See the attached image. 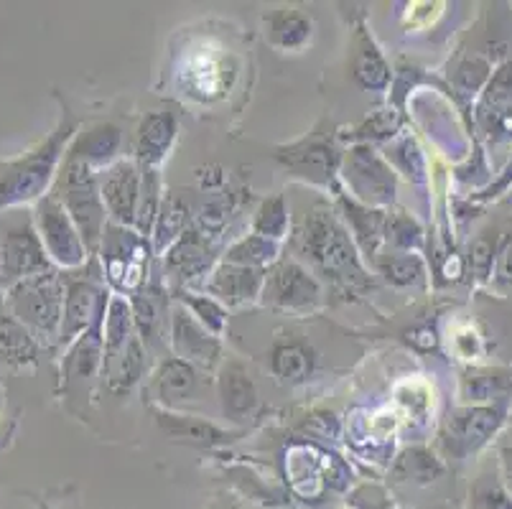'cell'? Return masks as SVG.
Segmentation results:
<instances>
[{
	"label": "cell",
	"instance_id": "7a4b0ae2",
	"mask_svg": "<svg viewBox=\"0 0 512 509\" xmlns=\"http://www.w3.org/2000/svg\"><path fill=\"white\" fill-rule=\"evenodd\" d=\"M62 207L67 209L72 222L77 224L79 235L85 240L87 250L97 252L102 245V237L107 230V209L100 194V179L90 163L79 158L64 156L62 168H59L54 191Z\"/></svg>",
	"mask_w": 512,
	"mask_h": 509
},
{
	"label": "cell",
	"instance_id": "7c38bea8",
	"mask_svg": "<svg viewBox=\"0 0 512 509\" xmlns=\"http://www.w3.org/2000/svg\"><path fill=\"white\" fill-rule=\"evenodd\" d=\"M107 214L120 227H136L143 194V171L133 161H115L100 179Z\"/></svg>",
	"mask_w": 512,
	"mask_h": 509
},
{
	"label": "cell",
	"instance_id": "60d3db41",
	"mask_svg": "<svg viewBox=\"0 0 512 509\" xmlns=\"http://www.w3.org/2000/svg\"><path fill=\"white\" fill-rule=\"evenodd\" d=\"M469 263H472L474 273L479 278H487L492 270V263H495V245L487 237H479L472 245V250H469Z\"/></svg>",
	"mask_w": 512,
	"mask_h": 509
},
{
	"label": "cell",
	"instance_id": "52a82bcc",
	"mask_svg": "<svg viewBox=\"0 0 512 509\" xmlns=\"http://www.w3.org/2000/svg\"><path fill=\"white\" fill-rule=\"evenodd\" d=\"M0 265H3V286L34 275H44L54 270V263L46 255L39 230L31 219H18L0 230Z\"/></svg>",
	"mask_w": 512,
	"mask_h": 509
},
{
	"label": "cell",
	"instance_id": "e0dca14e",
	"mask_svg": "<svg viewBox=\"0 0 512 509\" xmlns=\"http://www.w3.org/2000/svg\"><path fill=\"white\" fill-rule=\"evenodd\" d=\"M179 123L174 112H151L138 128L136 158L143 171H158L176 143Z\"/></svg>",
	"mask_w": 512,
	"mask_h": 509
},
{
	"label": "cell",
	"instance_id": "836d02e7",
	"mask_svg": "<svg viewBox=\"0 0 512 509\" xmlns=\"http://www.w3.org/2000/svg\"><path fill=\"white\" fill-rule=\"evenodd\" d=\"M288 227H291V214H288L286 196L276 194L263 199L253 219L255 235H263L268 237V240L281 242L283 237L288 235Z\"/></svg>",
	"mask_w": 512,
	"mask_h": 509
},
{
	"label": "cell",
	"instance_id": "b9f144b4",
	"mask_svg": "<svg viewBox=\"0 0 512 509\" xmlns=\"http://www.w3.org/2000/svg\"><path fill=\"white\" fill-rule=\"evenodd\" d=\"M352 507L355 509H398L388 499V494L380 492L375 487H360L355 494H352Z\"/></svg>",
	"mask_w": 512,
	"mask_h": 509
},
{
	"label": "cell",
	"instance_id": "d4e9b609",
	"mask_svg": "<svg viewBox=\"0 0 512 509\" xmlns=\"http://www.w3.org/2000/svg\"><path fill=\"white\" fill-rule=\"evenodd\" d=\"M314 36V21L301 11H276L268 16V41L281 51H299Z\"/></svg>",
	"mask_w": 512,
	"mask_h": 509
},
{
	"label": "cell",
	"instance_id": "ab89813d",
	"mask_svg": "<svg viewBox=\"0 0 512 509\" xmlns=\"http://www.w3.org/2000/svg\"><path fill=\"white\" fill-rule=\"evenodd\" d=\"M484 77H487V64H484L482 59H477V56H472V59H464L462 67L456 69V74H454L456 84H459L464 92L477 90Z\"/></svg>",
	"mask_w": 512,
	"mask_h": 509
},
{
	"label": "cell",
	"instance_id": "7402d4cb",
	"mask_svg": "<svg viewBox=\"0 0 512 509\" xmlns=\"http://www.w3.org/2000/svg\"><path fill=\"white\" fill-rule=\"evenodd\" d=\"M212 265V247L199 232L186 230L166 252V268L179 280H192Z\"/></svg>",
	"mask_w": 512,
	"mask_h": 509
},
{
	"label": "cell",
	"instance_id": "2e32d148",
	"mask_svg": "<svg viewBox=\"0 0 512 509\" xmlns=\"http://www.w3.org/2000/svg\"><path fill=\"white\" fill-rule=\"evenodd\" d=\"M276 158L286 168L296 171V176H304L309 181L332 184V176L337 171V156H334L332 143L321 135H311L286 151H278Z\"/></svg>",
	"mask_w": 512,
	"mask_h": 509
},
{
	"label": "cell",
	"instance_id": "4fadbf2b",
	"mask_svg": "<svg viewBox=\"0 0 512 509\" xmlns=\"http://www.w3.org/2000/svg\"><path fill=\"white\" fill-rule=\"evenodd\" d=\"M107 301H110V293L97 286L95 280H67V298H64L62 329H59L57 342L72 344L77 336L85 334L102 314Z\"/></svg>",
	"mask_w": 512,
	"mask_h": 509
},
{
	"label": "cell",
	"instance_id": "44dd1931",
	"mask_svg": "<svg viewBox=\"0 0 512 509\" xmlns=\"http://www.w3.org/2000/svg\"><path fill=\"white\" fill-rule=\"evenodd\" d=\"M339 209L347 219L349 230L355 235V245L365 252L367 258H375L377 247L385 240V227H388V214L383 209H372L365 204L349 202L347 196H339Z\"/></svg>",
	"mask_w": 512,
	"mask_h": 509
},
{
	"label": "cell",
	"instance_id": "9c48e42d",
	"mask_svg": "<svg viewBox=\"0 0 512 509\" xmlns=\"http://www.w3.org/2000/svg\"><path fill=\"white\" fill-rule=\"evenodd\" d=\"M260 301L281 311L306 314L321 303V283L296 260H278L265 270Z\"/></svg>",
	"mask_w": 512,
	"mask_h": 509
},
{
	"label": "cell",
	"instance_id": "cb8c5ba5",
	"mask_svg": "<svg viewBox=\"0 0 512 509\" xmlns=\"http://www.w3.org/2000/svg\"><path fill=\"white\" fill-rule=\"evenodd\" d=\"M39 359V342L26 326L13 316L0 314V364L29 367Z\"/></svg>",
	"mask_w": 512,
	"mask_h": 509
},
{
	"label": "cell",
	"instance_id": "f35d334b",
	"mask_svg": "<svg viewBox=\"0 0 512 509\" xmlns=\"http://www.w3.org/2000/svg\"><path fill=\"white\" fill-rule=\"evenodd\" d=\"M512 105V64H502L495 72V77L487 84V92H484L482 112H487L492 107V112H502Z\"/></svg>",
	"mask_w": 512,
	"mask_h": 509
},
{
	"label": "cell",
	"instance_id": "ffe728a7",
	"mask_svg": "<svg viewBox=\"0 0 512 509\" xmlns=\"http://www.w3.org/2000/svg\"><path fill=\"white\" fill-rule=\"evenodd\" d=\"M156 420L166 436L176 438V441L194 443V446H222V443L235 438L232 433L222 431L220 426H214V423L204 418H197V415H181L174 413V410L158 408Z\"/></svg>",
	"mask_w": 512,
	"mask_h": 509
},
{
	"label": "cell",
	"instance_id": "83f0119b",
	"mask_svg": "<svg viewBox=\"0 0 512 509\" xmlns=\"http://www.w3.org/2000/svg\"><path fill=\"white\" fill-rule=\"evenodd\" d=\"M186 219L189 209L176 194L161 196L156 224H153V250L164 252V247H171L186 232Z\"/></svg>",
	"mask_w": 512,
	"mask_h": 509
},
{
	"label": "cell",
	"instance_id": "ba28073f",
	"mask_svg": "<svg viewBox=\"0 0 512 509\" xmlns=\"http://www.w3.org/2000/svg\"><path fill=\"white\" fill-rule=\"evenodd\" d=\"M502 423H505L502 405H474V408L469 405L454 410L441 431V448L451 459H469L500 431Z\"/></svg>",
	"mask_w": 512,
	"mask_h": 509
},
{
	"label": "cell",
	"instance_id": "3957f363",
	"mask_svg": "<svg viewBox=\"0 0 512 509\" xmlns=\"http://www.w3.org/2000/svg\"><path fill=\"white\" fill-rule=\"evenodd\" d=\"M74 120L64 115L59 128L41 143L36 151L26 153L21 161L8 168V174L0 179V209L18 207L44 199L46 189L57 176V166L64 156V146L74 135Z\"/></svg>",
	"mask_w": 512,
	"mask_h": 509
},
{
	"label": "cell",
	"instance_id": "4dcf8cb0",
	"mask_svg": "<svg viewBox=\"0 0 512 509\" xmlns=\"http://www.w3.org/2000/svg\"><path fill=\"white\" fill-rule=\"evenodd\" d=\"M393 474L398 476L400 482L428 484L444 474V464H441V461L428 451V448L416 446V448H406V451L398 456V464H395Z\"/></svg>",
	"mask_w": 512,
	"mask_h": 509
},
{
	"label": "cell",
	"instance_id": "603a6c76",
	"mask_svg": "<svg viewBox=\"0 0 512 509\" xmlns=\"http://www.w3.org/2000/svg\"><path fill=\"white\" fill-rule=\"evenodd\" d=\"M120 148H123V133L115 125H97L90 133H82L74 140V146L69 148L67 156L90 163L92 168H110L118 158Z\"/></svg>",
	"mask_w": 512,
	"mask_h": 509
},
{
	"label": "cell",
	"instance_id": "9a60e30c",
	"mask_svg": "<svg viewBox=\"0 0 512 509\" xmlns=\"http://www.w3.org/2000/svg\"><path fill=\"white\" fill-rule=\"evenodd\" d=\"M197 390L199 370L194 364L184 362L179 357H169L158 364L151 377V385H148V392L153 395V400L161 403V408L166 410H174L176 405L186 403V400H194Z\"/></svg>",
	"mask_w": 512,
	"mask_h": 509
},
{
	"label": "cell",
	"instance_id": "ee69618b",
	"mask_svg": "<svg viewBox=\"0 0 512 509\" xmlns=\"http://www.w3.org/2000/svg\"><path fill=\"white\" fill-rule=\"evenodd\" d=\"M510 184H512V163H510V166H507L505 176H502V179L497 181L495 186H490V189L484 191L482 199H495V196H500V191H502V189H507V186H510Z\"/></svg>",
	"mask_w": 512,
	"mask_h": 509
},
{
	"label": "cell",
	"instance_id": "8d00e7d4",
	"mask_svg": "<svg viewBox=\"0 0 512 509\" xmlns=\"http://www.w3.org/2000/svg\"><path fill=\"white\" fill-rule=\"evenodd\" d=\"M472 507L474 509H512V497L505 489L500 476L487 474L479 476L472 489Z\"/></svg>",
	"mask_w": 512,
	"mask_h": 509
},
{
	"label": "cell",
	"instance_id": "d6a6232c",
	"mask_svg": "<svg viewBox=\"0 0 512 509\" xmlns=\"http://www.w3.org/2000/svg\"><path fill=\"white\" fill-rule=\"evenodd\" d=\"M377 273L388 280L390 286L395 288H411L416 283H421L426 268H423V260L413 252H395V255H385V258L375 260Z\"/></svg>",
	"mask_w": 512,
	"mask_h": 509
},
{
	"label": "cell",
	"instance_id": "f546056e",
	"mask_svg": "<svg viewBox=\"0 0 512 509\" xmlns=\"http://www.w3.org/2000/svg\"><path fill=\"white\" fill-rule=\"evenodd\" d=\"M130 311H133V321H136V331L143 339V344L153 342L164 326V311L166 301L164 293H153L148 288H143L141 293L130 296Z\"/></svg>",
	"mask_w": 512,
	"mask_h": 509
},
{
	"label": "cell",
	"instance_id": "e575fe53",
	"mask_svg": "<svg viewBox=\"0 0 512 509\" xmlns=\"http://www.w3.org/2000/svg\"><path fill=\"white\" fill-rule=\"evenodd\" d=\"M512 387V380L502 370H469L462 377L464 400H492L502 398Z\"/></svg>",
	"mask_w": 512,
	"mask_h": 509
},
{
	"label": "cell",
	"instance_id": "7bdbcfd3",
	"mask_svg": "<svg viewBox=\"0 0 512 509\" xmlns=\"http://www.w3.org/2000/svg\"><path fill=\"white\" fill-rule=\"evenodd\" d=\"M500 456H502V484H505V489L512 497V448L510 446L502 448Z\"/></svg>",
	"mask_w": 512,
	"mask_h": 509
},
{
	"label": "cell",
	"instance_id": "8fae6325",
	"mask_svg": "<svg viewBox=\"0 0 512 509\" xmlns=\"http://www.w3.org/2000/svg\"><path fill=\"white\" fill-rule=\"evenodd\" d=\"M169 344L174 357L194 364L197 370L212 372L222 359L220 336L204 329L184 306H176L169 319Z\"/></svg>",
	"mask_w": 512,
	"mask_h": 509
},
{
	"label": "cell",
	"instance_id": "8992f818",
	"mask_svg": "<svg viewBox=\"0 0 512 509\" xmlns=\"http://www.w3.org/2000/svg\"><path fill=\"white\" fill-rule=\"evenodd\" d=\"M34 224L51 263L64 270L79 268V265L87 263L90 250H87L77 224L72 222V217H69V212L62 207L57 196L46 194L44 199L36 202Z\"/></svg>",
	"mask_w": 512,
	"mask_h": 509
},
{
	"label": "cell",
	"instance_id": "f1b7e54d",
	"mask_svg": "<svg viewBox=\"0 0 512 509\" xmlns=\"http://www.w3.org/2000/svg\"><path fill=\"white\" fill-rule=\"evenodd\" d=\"M278 252H281V242L268 240L263 235H248L237 240L235 245L227 250L225 263L245 265V268H258L268 270L271 265L278 263Z\"/></svg>",
	"mask_w": 512,
	"mask_h": 509
},
{
	"label": "cell",
	"instance_id": "bcb514c9",
	"mask_svg": "<svg viewBox=\"0 0 512 509\" xmlns=\"http://www.w3.org/2000/svg\"><path fill=\"white\" fill-rule=\"evenodd\" d=\"M0 286H3V265H0Z\"/></svg>",
	"mask_w": 512,
	"mask_h": 509
},
{
	"label": "cell",
	"instance_id": "4316f807",
	"mask_svg": "<svg viewBox=\"0 0 512 509\" xmlns=\"http://www.w3.org/2000/svg\"><path fill=\"white\" fill-rule=\"evenodd\" d=\"M143 372H146V349H143V339L136 334L123 352V357L102 377L107 380V390L113 395H128L143 380Z\"/></svg>",
	"mask_w": 512,
	"mask_h": 509
},
{
	"label": "cell",
	"instance_id": "f6af8a7d",
	"mask_svg": "<svg viewBox=\"0 0 512 509\" xmlns=\"http://www.w3.org/2000/svg\"><path fill=\"white\" fill-rule=\"evenodd\" d=\"M3 405H6V392L0 387V413H3Z\"/></svg>",
	"mask_w": 512,
	"mask_h": 509
},
{
	"label": "cell",
	"instance_id": "1f68e13d",
	"mask_svg": "<svg viewBox=\"0 0 512 509\" xmlns=\"http://www.w3.org/2000/svg\"><path fill=\"white\" fill-rule=\"evenodd\" d=\"M355 77L365 90H385L390 82V72L383 54L377 51V46L367 36H360V44H357Z\"/></svg>",
	"mask_w": 512,
	"mask_h": 509
},
{
	"label": "cell",
	"instance_id": "484cf974",
	"mask_svg": "<svg viewBox=\"0 0 512 509\" xmlns=\"http://www.w3.org/2000/svg\"><path fill=\"white\" fill-rule=\"evenodd\" d=\"M314 352L304 342H281L271 352V372L283 385H301L314 372Z\"/></svg>",
	"mask_w": 512,
	"mask_h": 509
},
{
	"label": "cell",
	"instance_id": "5bb4252c",
	"mask_svg": "<svg viewBox=\"0 0 512 509\" xmlns=\"http://www.w3.org/2000/svg\"><path fill=\"white\" fill-rule=\"evenodd\" d=\"M265 270L245 268V265L225 263L222 260L212 270L207 280V296L217 298L222 306H245V303L258 301L263 293Z\"/></svg>",
	"mask_w": 512,
	"mask_h": 509
},
{
	"label": "cell",
	"instance_id": "5b68a950",
	"mask_svg": "<svg viewBox=\"0 0 512 509\" xmlns=\"http://www.w3.org/2000/svg\"><path fill=\"white\" fill-rule=\"evenodd\" d=\"M102 273L118 293L136 296L146 288L148 280V242L133 227H120L107 222L100 245Z\"/></svg>",
	"mask_w": 512,
	"mask_h": 509
},
{
	"label": "cell",
	"instance_id": "d6986e66",
	"mask_svg": "<svg viewBox=\"0 0 512 509\" xmlns=\"http://www.w3.org/2000/svg\"><path fill=\"white\" fill-rule=\"evenodd\" d=\"M217 392H220L222 413L230 420H248L258 408V390L250 380L248 370L240 362H230L222 367L220 380H217Z\"/></svg>",
	"mask_w": 512,
	"mask_h": 509
},
{
	"label": "cell",
	"instance_id": "ac0fdd59",
	"mask_svg": "<svg viewBox=\"0 0 512 509\" xmlns=\"http://www.w3.org/2000/svg\"><path fill=\"white\" fill-rule=\"evenodd\" d=\"M105 311L107 306L102 308V314L97 316L95 324L69 344V352L64 354L62 362L64 382L79 380V377H92L102 372V359H105V334H102Z\"/></svg>",
	"mask_w": 512,
	"mask_h": 509
},
{
	"label": "cell",
	"instance_id": "277c9868",
	"mask_svg": "<svg viewBox=\"0 0 512 509\" xmlns=\"http://www.w3.org/2000/svg\"><path fill=\"white\" fill-rule=\"evenodd\" d=\"M64 298H67V283L57 270L18 280L8 288L13 319L21 321L36 339H59Z\"/></svg>",
	"mask_w": 512,
	"mask_h": 509
},
{
	"label": "cell",
	"instance_id": "30bf717a",
	"mask_svg": "<svg viewBox=\"0 0 512 509\" xmlns=\"http://www.w3.org/2000/svg\"><path fill=\"white\" fill-rule=\"evenodd\" d=\"M344 179L365 207H385L395 199V176L370 146H357L344 158Z\"/></svg>",
	"mask_w": 512,
	"mask_h": 509
},
{
	"label": "cell",
	"instance_id": "d590c367",
	"mask_svg": "<svg viewBox=\"0 0 512 509\" xmlns=\"http://www.w3.org/2000/svg\"><path fill=\"white\" fill-rule=\"evenodd\" d=\"M181 301V306L199 321L207 331H212L214 336H222L225 334V326H227V308L222 306L217 298L212 296H197V293H186L179 291L176 296Z\"/></svg>",
	"mask_w": 512,
	"mask_h": 509
},
{
	"label": "cell",
	"instance_id": "74e56055",
	"mask_svg": "<svg viewBox=\"0 0 512 509\" xmlns=\"http://www.w3.org/2000/svg\"><path fill=\"white\" fill-rule=\"evenodd\" d=\"M385 240L393 242L398 250L411 252L421 247V227L416 219L406 212H398L388 217V227H385Z\"/></svg>",
	"mask_w": 512,
	"mask_h": 509
},
{
	"label": "cell",
	"instance_id": "6da1fadb",
	"mask_svg": "<svg viewBox=\"0 0 512 509\" xmlns=\"http://www.w3.org/2000/svg\"><path fill=\"white\" fill-rule=\"evenodd\" d=\"M293 240H296V250L301 258L309 260L324 278L332 280V286L357 291V288H367L372 283L360 263L355 240L349 237L342 222L327 207L311 209L301 219Z\"/></svg>",
	"mask_w": 512,
	"mask_h": 509
}]
</instances>
